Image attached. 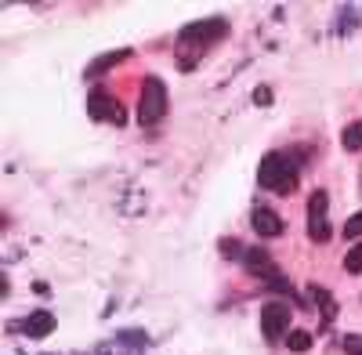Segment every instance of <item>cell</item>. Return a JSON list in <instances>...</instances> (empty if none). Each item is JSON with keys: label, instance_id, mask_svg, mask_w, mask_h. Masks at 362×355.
Masks as SVG:
<instances>
[{"label": "cell", "instance_id": "5bb4252c", "mask_svg": "<svg viewBox=\"0 0 362 355\" xmlns=\"http://www.w3.org/2000/svg\"><path fill=\"white\" fill-rule=\"evenodd\" d=\"M344 348H348L351 355H362V337H344Z\"/></svg>", "mask_w": 362, "mask_h": 355}, {"label": "cell", "instance_id": "9a60e30c", "mask_svg": "<svg viewBox=\"0 0 362 355\" xmlns=\"http://www.w3.org/2000/svg\"><path fill=\"white\" fill-rule=\"evenodd\" d=\"M221 250H225L228 257H239V243H235V240H225V243H221Z\"/></svg>", "mask_w": 362, "mask_h": 355}, {"label": "cell", "instance_id": "3957f363", "mask_svg": "<svg viewBox=\"0 0 362 355\" xmlns=\"http://www.w3.org/2000/svg\"><path fill=\"white\" fill-rule=\"evenodd\" d=\"M163 112H167V87L160 76H145L141 83V98H138V124L145 127H153L163 120Z\"/></svg>", "mask_w": 362, "mask_h": 355}, {"label": "cell", "instance_id": "7c38bea8", "mask_svg": "<svg viewBox=\"0 0 362 355\" xmlns=\"http://www.w3.org/2000/svg\"><path fill=\"white\" fill-rule=\"evenodd\" d=\"M344 269H348V272H362V243H358V247L344 257Z\"/></svg>", "mask_w": 362, "mask_h": 355}, {"label": "cell", "instance_id": "6da1fadb", "mask_svg": "<svg viewBox=\"0 0 362 355\" xmlns=\"http://www.w3.org/2000/svg\"><path fill=\"white\" fill-rule=\"evenodd\" d=\"M225 33H228V22H221V18H206V22H196L189 29H181V37H177V66L192 69L196 58L203 54V47L221 40Z\"/></svg>", "mask_w": 362, "mask_h": 355}, {"label": "cell", "instance_id": "30bf717a", "mask_svg": "<svg viewBox=\"0 0 362 355\" xmlns=\"http://www.w3.org/2000/svg\"><path fill=\"white\" fill-rule=\"evenodd\" d=\"M127 54H131V51H112L109 58H98V62H95V66H90V69H87V76H98L102 69H109L112 62H119V58H127Z\"/></svg>", "mask_w": 362, "mask_h": 355}, {"label": "cell", "instance_id": "9c48e42d", "mask_svg": "<svg viewBox=\"0 0 362 355\" xmlns=\"http://www.w3.org/2000/svg\"><path fill=\"white\" fill-rule=\"evenodd\" d=\"M286 344H290V351H308L312 348V334L293 330V334H286Z\"/></svg>", "mask_w": 362, "mask_h": 355}, {"label": "cell", "instance_id": "ba28073f", "mask_svg": "<svg viewBox=\"0 0 362 355\" xmlns=\"http://www.w3.org/2000/svg\"><path fill=\"white\" fill-rule=\"evenodd\" d=\"M22 330H25L29 337H44V334L54 330V315H51V312H33V315L22 322Z\"/></svg>", "mask_w": 362, "mask_h": 355}, {"label": "cell", "instance_id": "7a4b0ae2", "mask_svg": "<svg viewBox=\"0 0 362 355\" xmlns=\"http://www.w3.org/2000/svg\"><path fill=\"white\" fill-rule=\"evenodd\" d=\"M257 182L268 189V192H293L297 185V167L286 153H268L261 160V170H257Z\"/></svg>", "mask_w": 362, "mask_h": 355}, {"label": "cell", "instance_id": "4fadbf2b", "mask_svg": "<svg viewBox=\"0 0 362 355\" xmlns=\"http://www.w3.org/2000/svg\"><path fill=\"white\" fill-rule=\"evenodd\" d=\"M344 235H348V240H355V235H362V214H355L348 225H344Z\"/></svg>", "mask_w": 362, "mask_h": 355}, {"label": "cell", "instance_id": "277c9868", "mask_svg": "<svg viewBox=\"0 0 362 355\" xmlns=\"http://www.w3.org/2000/svg\"><path fill=\"white\" fill-rule=\"evenodd\" d=\"M326 203H329V196L322 189L312 192V199H308V235L315 243H326L329 235H334V228H329V221H326Z\"/></svg>", "mask_w": 362, "mask_h": 355}, {"label": "cell", "instance_id": "8fae6325", "mask_svg": "<svg viewBox=\"0 0 362 355\" xmlns=\"http://www.w3.org/2000/svg\"><path fill=\"white\" fill-rule=\"evenodd\" d=\"M344 149H362V124H351L348 131H344Z\"/></svg>", "mask_w": 362, "mask_h": 355}, {"label": "cell", "instance_id": "8992f818", "mask_svg": "<svg viewBox=\"0 0 362 355\" xmlns=\"http://www.w3.org/2000/svg\"><path fill=\"white\" fill-rule=\"evenodd\" d=\"M87 109H90V116H95V120H112V124H124V109H119V105L109 98V91H102V87H95V91H90Z\"/></svg>", "mask_w": 362, "mask_h": 355}, {"label": "cell", "instance_id": "5b68a950", "mask_svg": "<svg viewBox=\"0 0 362 355\" xmlns=\"http://www.w3.org/2000/svg\"><path fill=\"white\" fill-rule=\"evenodd\" d=\"M261 327H264V337L268 341H279L286 334V327H290V308L283 301H268L261 308Z\"/></svg>", "mask_w": 362, "mask_h": 355}, {"label": "cell", "instance_id": "52a82bcc", "mask_svg": "<svg viewBox=\"0 0 362 355\" xmlns=\"http://www.w3.org/2000/svg\"><path fill=\"white\" fill-rule=\"evenodd\" d=\"M250 221H254V232L264 235V240H272V235H283V228H286V221L272 211V206H254Z\"/></svg>", "mask_w": 362, "mask_h": 355}, {"label": "cell", "instance_id": "2e32d148", "mask_svg": "<svg viewBox=\"0 0 362 355\" xmlns=\"http://www.w3.org/2000/svg\"><path fill=\"white\" fill-rule=\"evenodd\" d=\"M257 102H261V105L272 102V91H268V87H257Z\"/></svg>", "mask_w": 362, "mask_h": 355}]
</instances>
